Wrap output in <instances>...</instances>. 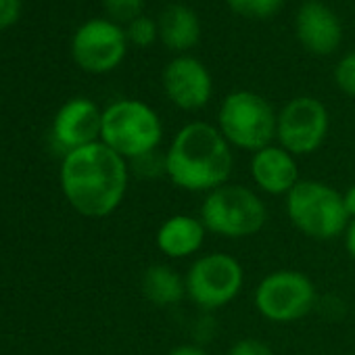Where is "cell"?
Returning <instances> with one entry per match:
<instances>
[{"label": "cell", "instance_id": "6da1fadb", "mask_svg": "<svg viewBox=\"0 0 355 355\" xmlns=\"http://www.w3.org/2000/svg\"><path fill=\"white\" fill-rule=\"evenodd\" d=\"M128 161L101 140L65 153L61 163V191L84 218L111 216L128 193Z\"/></svg>", "mask_w": 355, "mask_h": 355}, {"label": "cell", "instance_id": "7a4b0ae2", "mask_svg": "<svg viewBox=\"0 0 355 355\" xmlns=\"http://www.w3.org/2000/svg\"><path fill=\"white\" fill-rule=\"evenodd\" d=\"M165 175L187 193H211L228 184L234 167L230 142L218 125L191 121L175 132L165 150Z\"/></svg>", "mask_w": 355, "mask_h": 355}, {"label": "cell", "instance_id": "3957f363", "mask_svg": "<svg viewBox=\"0 0 355 355\" xmlns=\"http://www.w3.org/2000/svg\"><path fill=\"white\" fill-rule=\"evenodd\" d=\"M163 140V123L153 107L136 98H121L103 109L101 142L125 161L157 153Z\"/></svg>", "mask_w": 355, "mask_h": 355}, {"label": "cell", "instance_id": "277c9868", "mask_svg": "<svg viewBox=\"0 0 355 355\" xmlns=\"http://www.w3.org/2000/svg\"><path fill=\"white\" fill-rule=\"evenodd\" d=\"M286 216L301 234L313 241H332L345 234L351 222L343 193L320 180H299L286 195Z\"/></svg>", "mask_w": 355, "mask_h": 355}, {"label": "cell", "instance_id": "5b68a950", "mask_svg": "<svg viewBox=\"0 0 355 355\" xmlns=\"http://www.w3.org/2000/svg\"><path fill=\"white\" fill-rule=\"evenodd\" d=\"M199 218L207 232L239 241L263 230L268 207L253 189L228 182L205 195Z\"/></svg>", "mask_w": 355, "mask_h": 355}, {"label": "cell", "instance_id": "8992f818", "mask_svg": "<svg viewBox=\"0 0 355 355\" xmlns=\"http://www.w3.org/2000/svg\"><path fill=\"white\" fill-rule=\"evenodd\" d=\"M274 107L257 92L234 90L230 92L218 113V128L232 148L257 153L276 140Z\"/></svg>", "mask_w": 355, "mask_h": 355}, {"label": "cell", "instance_id": "52a82bcc", "mask_svg": "<svg viewBox=\"0 0 355 355\" xmlns=\"http://www.w3.org/2000/svg\"><path fill=\"white\" fill-rule=\"evenodd\" d=\"M187 297L203 311L230 305L243 291L245 270L228 253H207L193 261L187 276Z\"/></svg>", "mask_w": 355, "mask_h": 355}, {"label": "cell", "instance_id": "ba28073f", "mask_svg": "<svg viewBox=\"0 0 355 355\" xmlns=\"http://www.w3.org/2000/svg\"><path fill=\"white\" fill-rule=\"evenodd\" d=\"M315 305V286L303 272L276 270L263 276L255 288V309L272 324L303 320Z\"/></svg>", "mask_w": 355, "mask_h": 355}, {"label": "cell", "instance_id": "9c48e42d", "mask_svg": "<svg viewBox=\"0 0 355 355\" xmlns=\"http://www.w3.org/2000/svg\"><path fill=\"white\" fill-rule=\"evenodd\" d=\"M330 128V115L322 101L313 96L291 98L276 119V142L295 157L315 153Z\"/></svg>", "mask_w": 355, "mask_h": 355}, {"label": "cell", "instance_id": "30bf717a", "mask_svg": "<svg viewBox=\"0 0 355 355\" xmlns=\"http://www.w3.org/2000/svg\"><path fill=\"white\" fill-rule=\"evenodd\" d=\"M125 30L109 17L82 24L71 38V57L88 73H109L121 65L128 53Z\"/></svg>", "mask_w": 355, "mask_h": 355}, {"label": "cell", "instance_id": "8fae6325", "mask_svg": "<svg viewBox=\"0 0 355 355\" xmlns=\"http://www.w3.org/2000/svg\"><path fill=\"white\" fill-rule=\"evenodd\" d=\"M163 90L169 103L178 109L199 111L211 101L214 80L209 69L199 59L182 55L165 65Z\"/></svg>", "mask_w": 355, "mask_h": 355}, {"label": "cell", "instance_id": "7c38bea8", "mask_svg": "<svg viewBox=\"0 0 355 355\" xmlns=\"http://www.w3.org/2000/svg\"><path fill=\"white\" fill-rule=\"evenodd\" d=\"M103 111L101 107L84 96L67 101L53 119V140L65 153L88 146L101 140Z\"/></svg>", "mask_w": 355, "mask_h": 355}, {"label": "cell", "instance_id": "4fadbf2b", "mask_svg": "<svg viewBox=\"0 0 355 355\" xmlns=\"http://www.w3.org/2000/svg\"><path fill=\"white\" fill-rule=\"evenodd\" d=\"M295 30L303 49L320 57L332 55L343 40V28L338 17L320 0H307L299 7Z\"/></svg>", "mask_w": 355, "mask_h": 355}, {"label": "cell", "instance_id": "5bb4252c", "mask_svg": "<svg viewBox=\"0 0 355 355\" xmlns=\"http://www.w3.org/2000/svg\"><path fill=\"white\" fill-rule=\"evenodd\" d=\"M251 178L255 187L272 197H286L299 184L297 157L280 144H270L251 157Z\"/></svg>", "mask_w": 355, "mask_h": 355}, {"label": "cell", "instance_id": "9a60e30c", "mask_svg": "<svg viewBox=\"0 0 355 355\" xmlns=\"http://www.w3.org/2000/svg\"><path fill=\"white\" fill-rule=\"evenodd\" d=\"M207 228L201 218L175 214L169 216L157 230L155 243L157 249L169 259H187L201 251L205 245Z\"/></svg>", "mask_w": 355, "mask_h": 355}, {"label": "cell", "instance_id": "2e32d148", "mask_svg": "<svg viewBox=\"0 0 355 355\" xmlns=\"http://www.w3.org/2000/svg\"><path fill=\"white\" fill-rule=\"evenodd\" d=\"M159 40L175 53H187L201 40V19L187 5H169L163 9L159 21Z\"/></svg>", "mask_w": 355, "mask_h": 355}, {"label": "cell", "instance_id": "e0dca14e", "mask_svg": "<svg viewBox=\"0 0 355 355\" xmlns=\"http://www.w3.org/2000/svg\"><path fill=\"white\" fill-rule=\"evenodd\" d=\"M140 288L144 299L155 307H173L187 297V280L173 268L165 263H155L144 270Z\"/></svg>", "mask_w": 355, "mask_h": 355}, {"label": "cell", "instance_id": "ac0fdd59", "mask_svg": "<svg viewBox=\"0 0 355 355\" xmlns=\"http://www.w3.org/2000/svg\"><path fill=\"white\" fill-rule=\"evenodd\" d=\"M226 3L230 11L241 17L268 19V17H274L282 9L284 0H226Z\"/></svg>", "mask_w": 355, "mask_h": 355}, {"label": "cell", "instance_id": "d6986e66", "mask_svg": "<svg viewBox=\"0 0 355 355\" xmlns=\"http://www.w3.org/2000/svg\"><path fill=\"white\" fill-rule=\"evenodd\" d=\"M125 36H128L130 44H134L138 49H146V46H150L159 38V26L150 17L140 15V17H136L134 21L128 24Z\"/></svg>", "mask_w": 355, "mask_h": 355}, {"label": "cell", "instance_id": "ffe728a7", "mask_svg": "<svg viewBox=\"0 0 355 355\" xmlns=\"http://www.w3.org/2000/svg\"><path fill=\"white\" fill-rule=\"evenodd\" d=\"M103 7L111 21L115 24H130L142 15L144 0H103Z\"/></svg>", "mask_w": 355, "mask_h": 355}, {"label": "cell", "instance_id": "44dd1931", "mask_svg": "<svg viewBox=\"0 0 355 355\" xmlns=\"http://www.w3.org/2000/svg\"><path fill=\"white\" fill-rule=\"evenodd\" d=\"M334 82L340 92L355 98V51L345 55L334 67Z\"/></svg>", "mask_w": 355, "mask_h": 355}, {"label": "cell", "instance_id": "7402d4cb", "mask_svg": "<svg viewBox=\"0 0 355 355\" xmlns=\"http://www.w3.org/2000/svg\"><path fill=\"white\" fill-rule=\"evenodd\" d=\"M228 355H276V353L268 343L259 338H241L230 347Z\"/></svg>", "mask_w": 355, "mask_h": 355}, {"label": "cell", "instance_id": "603a6c76", "mask_svg": "<svg viewBox=\"0 0 355 355\" xmlns=\"http://www.w3.org/2000/svg\"><path fill=\"white\" fill-rule=\"evenodd\" d=\"M21 17V0H0V32L13 28Z\"/></svg>", "mask_w": 355, "mask_h": 355}, {"label": "cell", "instance_id": "cb8c5ba5", "mask_svg": "<svg viewBox=\"0 0 355 355\" xmlns=\"http://www.w3.org/2000/svg\"><path fill=\"white\" fill-rule=\"evenodd\" d=\"M343 236H345V249H347L349 257L355 261V220L349 222V226H347Z\"/></svg>", "mask_w": 355, "mask_h": 355}, {"label": "cell", "instance_id": "d4e9b609", "mask_svg": "<svg viewBox=\"0 0 355 355\" xmlns=\"http://www.w3.org/2000/svg\"><path fill=\"white\" fill-rule=\"evenodd\" d=\"M167 355H209V353L199 345H180V347H173Z\"/></svg>", "mask_w": 355, "mask_h": 355}, {"label": "cell", "instance_id": "484cf974", "mask_svg": "<svg viewBox=\"0 0 355 355\" xmlns=\"http://www.w3.org/2000/svg\"><path fill=\"white\" fill-rule=\"evenodd\" d=\"M343 201H345V209L349 214V220H355V184H351L343 193Z\"/></svg>", "mask_w": 355, "mask_h": 355}]
</instances>
